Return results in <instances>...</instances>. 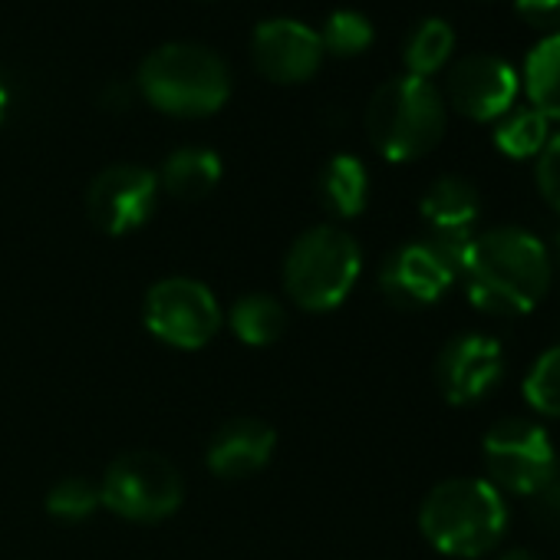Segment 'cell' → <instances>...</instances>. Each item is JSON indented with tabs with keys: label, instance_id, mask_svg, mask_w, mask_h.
I'll list each match as a JSON object with an SVG mask.
<instances>
[{
	"label": "cell",
	"instance_id": "6da1fadb",
	"mask_svg": "<svg viewBox=\"0 0 560 560\" xmlns=\"http://www.w3.org/2000/svg\"><path fill=\"white\" fill-rule=\"evenodd\" d=\"M462 277L468 301L481 314L524 317L550 291L553 257L534 231L498 224L471 237Z\"/></svg>",
	"mask_w": 560,
	"mask_h": 560
},
{
	"label": "cell",
	"instance_id": "7a4b0ae2",
	"mask_svg": "<svg viewBox=\"0 0 560 560\" xmlns=\"http://www.w3.org/2000/svg\"><path fill=\"white\" fill-rule=\"evenodd\" d=\"M422 537L445 557L478 560L508 530V501L488 478H445L419 504Z\"/></svg>",
	"mask_w": 560,
	"mask_h": 560
},
{
	"label": "cell",
	"instance_id": "3957f363",
	"mask_svg": "<svg viewBox=\"0 0 560 560\" xmlns=\"http://www.w3.org/2000/svg\"><path fill=\"white\" fill-rule=\"evenodd\" d=\"M139 93L168 116H211L231 96L224 60L201 44H162L139 67Z\"/></svg>",
	"mask_w": 560,
	"mask_h": 560
},
{
	"label": "cell",
	"instance_id": "277c9868",
	"mask_svg": "<svg viewBox=\"0 0 560 560\" xmlns=\"http://www.w3.org/2000/svg\"><path fill=\"white\" fill-rule=\"evenodd\" d=\"M448 109L432 80L396 77L383 83L366 106V132L373 149L389 162H416L445 136Z\"/></svg>",
	"mask_w": 560,
	"mask_h": 560
},
{
	"label": "cell",
	"instance_id": "5b68a950",
	"mask_svg": "<svg viewBox=\"0 0 560 560\" xmlns=\"http://www.w3.org/2000/svg\"><path fill=\"white\" fill-rule=\"evenodd\" d=\"M363 250L357 237L337 224L307 228L284 257V291L311 314L340 307L360 280Z\"/></svg>",
	"mask_w": 560,
	"mask_h": 560
},
{
	"label": "cell",
	"instance_id": "8992f818",
	"mask_svg": "<svg viewBox=\"0 0 560 560\" xmlns=\"http://www.w3.org/2000/svg\"><path fill=\"white\" fill-rule=\"evenodd\" d=\"M103 504L126 521H165L182 508L185 481L178 468L159 452H122L109 462L100 481Z\"/></svg>",
	"mask_w": 560,
	"mask_h": 560
},
{
	"label": "cell",
	"instance_id": "52a82bcc",
	"mask_svg": "<svg viewBox=\"0 0 560 560\" xmlns=\"http://www.w3.org/2000/svg\"><path fill=\"white\" fill-rule=\"evenodd\" d=\"M481 458L488 481L504 494H534L557 468V448L544 425L534 419H501L481 439Z\"/></svg>",
	"mask_w": 560,
	"mask_h": 560
},
{
	"label": "cell",
	"instance_id": "ba28073f",
	"mask_svg": "<svg viewBox=\"0 0 560 560\" xmlns=\"http://www.w3.org/2000/svg\"><path fill=\"white\" fill-rule=\"evenodd\" d=\"M142 320L155 340L175 350H201L221 330V307L195 277H165L149 288Z\"/></svg>",
	"mask_w": 560,
	"mask_h": 560
},
{
	"label": "cell",
	"instance_id": "9c48e42d",
	"mask_svg": "<svg viewBox=\"0 0 560 560\" xmlns=\"http://www.w3.org/2000/svg\"><path fill=\"white\" fill-rule=\"evenodd\" d=\"M159 201V175L142 165H109L103 168L86 191V211L103 234L122 237L139 231Z\"/></svg>",
	"mask_w": 560,
	"mask_h": 560
},
{
	"label": "cell",
	"instance_id": "30bf717a",
	"mask_svg": "<svg viewBox=\"0 0 560 560\" xmlns=\"http://www.w3.org/2000/svg\"><path fill=\"white\" fill-rule=\"evenodd\" d=\"M521 93L517 70L494 54H468L452 63L445 80V100L471 122H498L514 109Z\"/></svg>",
	"mask_w": 560,
	"mask_h": 560
},
{
	"label": "cell",
	"instance_id": "8fae6325",
	"mask_svg": "<svg viewBox=\"0 0 560 560\" xmlns=\"http://www.w3.org/2000/svg\"><path fill=\"white\" fill-rule=\"evenodd\" d=\"M504 376V350L491 334H458L435 360V386L452 406L481 402Z\"/></svg>",
	"mask_w": 560,
	"mask_h": 560
},
{
	"label": "cell",
	"instance_id": "7c38bea8",
	"mask_svg": "<svg viewBox=\"0 0 560 560\" xmlns=\"http://www.w3.org/2000/svg\"><path fill=\"white\" fill-rule=\"evenodd\" d=\"M455 267L425 241H409L396 247L380 267V291L393 307L419 311L445 298L455 284Z\"/></svg>",
	"mask_w": 560,
	"mask_h": 560
},
{
	"label": "cell",
	"instance_id": "4fadbf2b",
	"mask_svg": "<svg viewBox=\"0 0 560 560\" xmlns=\"http://www.w3.org/2000/svg\"><path fill=\"white\" fill-rule=\"evenodd\" d=\"M250 60L273 83H304L320 70L324 44L314 27L291 18H277L254 27Z\"/></svg>",
	"mask_w": 560,
	"mask_h": 560
},
{
	"label": "cell",
	"instance_id": "5bb4252c",
	"mask_svg": "<svg viewBox=\"0 0 560 560\" xmlns=\"http://www.w3.org/2000/svg\"><path fill=\"white\" fill-rule=\"evenodd\" d=\"M277 448V432L254 416H237L228 419L208 442L205 452V465L224 478V481H237V478H250L257 475L270 455Z\"/></svg>",
	"mask_w": 560,
	"mask_h": 560
},
{
	"label": "cell",
	"instance_id": "9a60e30c",
	"mask_svg": "<svg viewBox=\"0 0 560 560\" xmlns=\"http://www.w3.org/2000/svg\"><path fill=\"white\" fill-rule=\"evenodd\" d=\"M419 211H422V221L429 224L425 234H432V237H475V221L481 214V195L468 178L442 175L425 188Z\"/></svg>",
	"mask_w": 560,
	"mask_h": 560
},
{
	"label": "cell",
	"instance_id": "2e32d148",
	"mask_svg": "<svg viewBox=\"0 0 560 560\" xmlns=\"http://www.w3.org/2000/svg\"><path fill=\"white\" fill-rule=\"evenodd\" d=\"M221 182V159L211 149L185 145L162 162L159 185L178 201H201Z\"/></svg>",
	"mask_w": 560,
	"mask_h": 560
},
{
	"label": "cell",
	"instance_id": "e0dca14e",
	"mask_svg": "<svg viewBox=\"0 0 560 560\" xmlns=\"http://www.w3.org/2000/svg\"><path fill=\"white\" fill-rule=\"evenodd\" d=\"M320 201L337 218H357L370 201V172L357 155H334L317 178Z\"/></svg>",
	"mask_w": 560,
	"mask_h": 560
},
{
	"label": "cell",
	"instance_id": "ac0fdd59",
	"mask_svg": "<svg viewBox=\"0 0 560 560\" xmlns=\"http://www.w3.org/2000/svg\"><path fill=\"white\" fill-rule=\"evenodd\" d=\"M530 109H537L544 119L560 122V34L544 37L524 60V80H521Z\"/></svg>",
	"mask_w": 560,
	"mask_h": 560
},
{
	"label": "cell",
	"instance_id": "d6986e66",
	"mask_svg": "<svg viewBox=\"0 0 560 560\" xmlns=\"http://www.w3.org/2000/svg\"><path fill=\"white\" fill-rule=\"evenodd\" d=\"M228 327L247 347H273L288 330V311L267 294H244L231 304Z\"/></svg>",
	"mask_w": 560,
	"mask_h": 560
},
{
	"label": "cell",
	"instance_id": "ffe728a7",
	"mask_svg": "<svg viewBox=\"0 0 560 560\" xmlns=\"http://www.w3.org/2000/svg\"><path fill=\"white\" fill-rule=\"evenodd\" d=\"M455 50V31L448 21L442 18H425L416 24V31L409 34L406 47H402V63L409 77L429 80L432 73H439L448 57Z\"/></svg>",
	"mask_w": 560,
	"mask_h": 560
},
{
	"label": "cell",
	"instance_id": "44dd1931",
	"mask_svg": "<svg viewBox=\"0 0 560 560\" xmlns=\"http://www.w3.org/2000/svg\"><path fill=\"white\" fill-rule=\"evenodd\" d=\"M550 139V119H544L530 106H517L504 113L494 126V145L508 159H537Z\"/></svg>",
	"mask_w": 560,
	"mask_h": 560
},
{
	"label": "cell",
	"instance_id": "7402d4cb",
	"mask_svg": "<svg viewBox=\"0 0 560 560\" xmlns=\"http://www.w3.org/2000/svg\"><path fill=\"white\" fill-rule=\"evenodd\" d=\"M524 402L544 416V419H560V343L544 350L524 373L521 383Z\"/></svg>",
	"mask_w": 560,
	"mask_h": 560
},
{
	"label": "cell",
	"instance_id": "603a6c76",
	"mask_svg": "<svg viewBox=\"0 0 560 560\" xmlns=\"http://www.w3.org/2000/svg\"><path fill=\"white\" fill-rule=\"evenodd\" d=\"M376 31L366 21V14L360 11H334L320 31V44L324 50L337 54V57H357L363 50H370Z\"/></svg>",
	"mask_w": 560,
	"mask_h": 560
},
{
	"label": "cell",
	"instance_id": "cb8c5ba5",
	"mask_svg": "<svg viewBox=\"0 0 560 560\" xmlns=\"http://www.w3.org/2000/svg\"><path fill=\"white\" fill-rule=\"evenodd\" d=\"M100 504H103L100 485H93L90 478H80V475H70L47 491V511L60 521H83Z\"/></svg>",
	"mask_w": 560,
	"mask_h": 560
},
{
	"label": "cell",
	"instance_id": "d4e9b609",
	"mask_svg": "<svg viewBox=\"0 0 560 560\" xmlns=\"http://www.w3.org/2000/svg\"><path fill=\"white\" fill-rule=\"evenodd\" d=\"M534 178H537V191L544 195V201L560 214V132H550L547 145L540 149V155L534 159Z\"/></svg>",
	"mask_w": 560,
	"mask_h": 560
},
{
	"label": "cell",
	"instance_id": "484cf974",
	"mask_svg": "<svg viewBox=\"0 0 560 560\" xmlns=\"http://www.w3.org/2000/svg\"><path fill=\"white\" fill-rule=\"evenodd\" d=\"M527 508H530V517L540 527L560 530V468L534 494H527Z\"/></svg>",
	"mask_w": 560,
	"mask_h": 560
},
{
	"label": "cell",
	"instance_id": "4316f807",
	"mask_svg": "<svg viewBox=\"0 0 560 560\" xmlns=\"http://www.w3.org/2000/svg\"><path fill=\"white\" fill-rule=\"evenodd\" d=\"M514 8L524 24L540 31L544 37L560 34V0H514Z\"/></svg>",
	"mask_w": 560,
	"mask_h": 560
},
{
	"label": "cell",
	"instance_id": "83f0119b",
	"mask_svg": "<svg viewBox=\"0 0 560 560\" xmlns=\"http://www.w3.org/2000/svg\"><path fill=\"white\" fill-rule=\"evenodd\" d=\"M103 96H106V106H126L129 103V90L126 86H109Z\"/></svg>",
	"mask_w": 560,
	"mask_h": 560
},
{
	"label": "cell",
	"instance_id": "f1b7e54d",
	"mask_svg": "<svg viewBox=\"0 0 560 560\" xmlns=\"http://www.w3.org/2000/svg\"><path fill=\"white\" fill-rule=\"evenodd\" d=\"M498 560H540L530 547H511V550H504Z\"/></svg>",
	"mask_w": 560,
	"mask_h": 560
},
{
	"label": "cell",
	"instance_id": "f546056e",
	"mask_svg": "<svg viewBox=\"0 0 560 560\" xmlns=\"http://www.w3.org/2000/svg\"><path fill=\"white\" fill-rule=\"evenodd\" d=\"M4 116H8V86L0 80V122H4Z\"/></svg>",
	"mask_w": 560,
	"mask_h": 560
}]
</instances>
